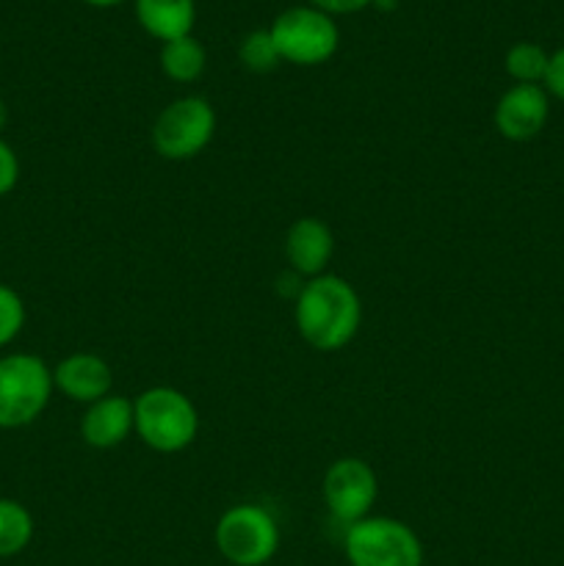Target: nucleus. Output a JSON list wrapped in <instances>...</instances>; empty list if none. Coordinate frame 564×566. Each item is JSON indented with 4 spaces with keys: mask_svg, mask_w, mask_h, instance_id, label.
Here are the masks:
<instances>
[{
    "mask_svg": "<svg viewBox=\"0 0 564 566\" xmlns=\"http://www.w3.org/2000/svg\"><path fill=\"white\" fill-rule=\"evenodd\" d=\"M293 321L315 352H341L357 337L363 324V302L354 285L337 274L313 276L302 285L293 302Z\"/></svg>",
    "mask_w": 564,
    "mask_h": 566,
    "instance_id": "1",
    "label": "nucleus"
},
{
    "mask_svg": "<svg viewBox=\"0 0 564 566\" xmlns=\"http://www.w3.org/2000/svg\"><path fill=\"white\" fill-rule=\"evenodd\" d=\"M136 434L158 453H180L197 440L199 412L186 392L175 387H149L133 401Z\"/></svg>",
    "mask_w": 564,
    "mask_h": 566,
    "instance_id": "2",
    "label": "nucleus"
},
{
    "mask_svg": "<svg viewBox=\"0 0 564 566\" xmlns=\"http://www.w3.org/2000/svg\"><path fill=\"white\" fill-rule=\"evenodd\" d=\"M53 370L36 354L0 357V429L31 426L53 396Z\"/></svg>",
    "mask_w": 564,
    "mask_h": 566,
    "instance_id": "3",
    "label": "nucleus"
},
{
    "mask_svg": "<svg viewBox=\"0 0 564 566\" xmlns=\"http://www.w3.org/2000/svg\"><path fill=\"white\" fill-rule=\"evenodd\" d=\"M348 566H424V545L407 523L370 517L348 525L343 536Z\"/></svg>",
    "mask_w": 564,
    "mask_h": 566,
    "instance_id": "4",
    "label": "nucleus"
},
{
    "mask_svg": "<svg viewBox=\"0 0 564 566\" xmlns=\"http://www.w3.org/2000/svg\"><path fill=\"white\" fill-rule=\"evenodd\" d=\"M213 539L227 564L263 566L280 551V525L269 509L258 503H238L221 514Z\"/></svg>",
    "mask_w": 564,
    "mask_h": 566,
    "instance_id": "5",
    "label": "nucleus"
},
{
    "mask_svg": "<svg viewBox=\"0 0 564 566\" xmlns=\"http://www.w3.org/2000/svg\"><path fill=\"white\" fill-rule=\"evenodd\" d=\"M269 31L280 50V59L296 66L326 64L341 44L335 20L315 6L285 9L274 17Z\"/></svg>",
    "mask_w": 564,
    "mask_h": 566,
    "instance_id": "6",
    "label": "nucleus"
},
{
    "mask_svg": "<svg viewBox=\"0 0 564 566\" xmlns=\"http://www.w3.org/2000/svg\"><path fill=\"white\" fill-rule=\"evenodd\" d=\"M216 133V111L205 97H180L166 105L153 125V147L166 160H191Z\"/></svg>",
    "mask_w": 564,
    "mask_h": 566,
    "instance_id": "7",
    "label": "nucleus"
},
{
    "mask_svg": "<svg viewBox=\"0 0 564 566\" xmlns=\"http://www.w3.org/2000/svg\"><path fill=\"white\" fill-rule=\"evenodd\" d=\"M321 492H324V503L332 517L348 528V525L370 517V509L379 495V481L368 462L346 457L330 464Z\"/></svg>",
    "mask_w": 564,
    "mask_h": 566,
    "instance_id": "8",
    "label": "nucleus"
},
{
    "mask_svg": "<svg viewBox=\"0 0 564 566\" xmlns=\"http://www.w3.org/2000/svg\"><path fill=\"white\" fill-rule=\"evenodd\" d=\"M547 116H551V97L545 86L514 83L495 103L492 122H495V130L509 142H531L545 130Z\"/></svg>",
    "mask_w": 564,
    "mask_h": 566,
    "instance_id": "9",
    "label": "nucleus"
},
{
    "mask_svg": "<svg viewBox=\"0 0 564 566\" xmlns=\"http://www.w3.org/2000/svg\"><path fill=\"white\" fill-rule=\"evenodd\" d=\"M53 385L55 390H61V396L88 407V403L108 396L111 385H114V374H111V365L100 354L75 352L55 365Z\"/></svg>",
    "mask_w": 564,
    "mask_h": 566,
    "instance_id": "10",
    "label": "nucleus"
},
{
    "mask_svg": "<svg viewBox=\"0 0 564 566\" xmlns=\"http://www.w3.org/2000/svg\"><path fill=\"white\" fill-rule=\"evenodd\" d=\"M332 252H335V238L324 221L315 219V216L293 221L285 235V258L293 274H299L302 280L326 274Z\"/></svg>",
    "mask_w": 564,
    "mask_h": 566,
    "instance_id": "11",
    "label": "nucleus"
},
{
    "mask_svg": "<svg viewBox=\"0 0 564 566\" xmlns=\"http://www.w3.org/2000/svg\"><path fill=\"white\" fill-rule=\"evenodd\" d=\"M136 431V412H133V401L108 392L100 401L88 403L81 420V437L86 446L108 451V448L122 446Z\"/></svg>",
    "mask_w": 564,
    "mask_h": 566,
    "instance_id": "12",
    "label": "nucleus"
},
{
    "mask_svg": "<svg viewBox=\"0 0 564 566\" xmlns=\"http://www.w3.org/2000/svg\"><path fill=\"white\" fill-rule=\"evenodd\" d=\"M136 20L158 42L191 36L197 22L194 0H136Z\"/></svg>",
    "mask_w": 564,
    "mask_h": 566,
    "instance_id": "13",
    "label": "nucleus"
},
{
    "mask_svg": "<svg viewBox=\"0 0 564 566\" xmlns=\"http://www.w3.org/2000/svg\"><path fill=\"white\" fill-rule=\"evenodd\" d=\"M205 64H208V53H205L202 42L194 36L171 39L160 48V70L169 81L175 83H194L202 77Z\"/></svg>",
    "mask_w": 564,
    "mask_h": 566,
    "instance_id": "14",
    "label": "nucleus"
},
{
    "mask_svg": "<svg viewBox=\"0 0 564 566\" xmlns=\"http://www.w3.org/2000/svg\"><path fill=\"white\" fill-rule=\"evenodd\" d=\"M33 517L20 501L0 497V558H14L31 545Z\"/></svg>",
    "mask_w": 564,
    "mask_h": 566,
    "instance_id": "15",
    "label": "nucleus"
},
{
    "mask_svg": "<svg viewBox=\"0 0 564 566\" xmlns=\"http://www.w3.org/2000/svg\"><path fill=\"white\" fill-rule=\"evenodd\" d=\"M547 61H551V53H547L542 44L518 42L506 50L503 66H506L509 77H512L514 83H534V86H542L547 72Z\"/></svg>",
    "mask_w": 564,
    "mask_h": 566,
    "instance_id": "16",
    "label": "nucleus"
},
{
    "mask_svg": "<svg viewBox=\"0 0 564 566\" xmlns=\"http://www.w3.org/2000/svg\"><path fill=\"white\" fill-rule=\"evenodd\" d=\"M238 59H241V64L247 66L249 72H258V75H263V72H271L276 64H280V50H276L274 39H271V31L269 28H263V31H252L243 36L241 48H238Z\"/></svg>",
    "mask_w": 564,
    "mask_h": 566,
    "instance_id": "17",
    "label": "nucleus"
},
{
    "mask_svg": "<svg viewBox=\"0 0 564 566\" xmlns=\"http://www.w3.org/2000/svg\"><path fill=\"white\" fill-rule=\"evenodd\" d=\"M25 326V304L14 287L0 282V348L17 340V335Z\"/></svg>",
    "mask_w": 564,
    "mask_h": 566,
    "instance_id": "18",
    "label": "nucleus"
},
{
    "mask_svg": "<svg viewBox=\"0 0 564 566\" xmlns=\"http://www.w3.org/2000/svg\"><path fill=\"white\" fill-rule=\"evenodd\" d=\"M17 180H20V158L11 149V144L0 138V197L14 191Z\"/></svg>",
    "mask_w": 564,
    "mask_h": 566,
    "instance_id": "19",
    "label": "nucleus"
},
{
    "mask_svg": "<svg viewBox=\"0 0 564 566\" xmlns=\"http://www.w3.org/2000/svg\"><path fill=\"white\" fill-rule=\"evenodd\" d=\"M547 94L564 99V48H558L556 53H551V61H547L545 81H542Z\"/></svg>",
    "mask_w": 564,
    "mask_h": 566,
    "instance_id": "20",
    "label": "nucleus"
},
{
    "mask_svg": "<svg viewBox=\"0 0 564 566\" xmlns=\"http://www.w3.org/2000/svg\"><path fill=\"white\" fill-rule=\"evenodd\" d=\"M370 3H374V0H310V6L326 11L330 17L332 14H354V11L368 9Z\"/></svg>",
    "mask_w": 564,
    "mask_h": 566,
    "instance_id": "21",
    "label": "nucleus"
},
{
    "mask_svg": "<svg viewBox=\"0 0 564 566\" xmlns=\"http://www.w3.org/2000/svg\"><path fill=\"white\" fill-rule=\"evenodd\" d=\"M6 125H9V105H6L3 99H0V133L6 130Z\"/></svg>",
    "mask_w": 564,
    "mask_h": 566,
    "instance_id": "22",
    "label": "nucleus"
},
{
    "mask_svg": "<svg viewBox=\"0 0 564 566\" xmlns=\"http://www.w3.org/2000/svg\"><path fill=\"white\" fill-rule=\"evenodd\" d=\"M370 6H376V9H382V11H393L398 6V0H374Z\"/></svg>",
    "mask_w": 564,
    "mask_h": 566,
    "instance_id": "23",
    "label": "nucleus"
},
{
    "mask_svg": "<svg viewBox=\"0 0 564 566\" xmlns=\"http://www.w3.org/2000/svg\"><path fill=\"white\" fill-rule=\"evenodd\" d=\"M83 3L100 6V9H105V6H116V3H122V0H83Z\"/></svg>",
    "mask_w": 564,
    "mask_h": 566,
    "instance_id": "24",
    "label": "nucleus"
}]
</instances>
